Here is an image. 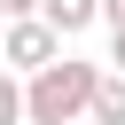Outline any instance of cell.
Segmentation results:
<instances>
[{
    "mask_svg": "<svg viewBox=\"0 0 125 125\" xmlns=\"http://www.w3.org/2000/svg\"><path fill=\"white\" fill-rule=\"evenodd\" d=\"M55 8V23H86V0H47Z\"/></svg>",
    "mask_w": 125,
    "mask_h": 125,
    "instance_id": "cell-2",
    "label": "cell"
},
{
    "mask_svg": "<svg viewBox=\"0 0 125 125\" xmlns=\"http://www.w3.org/2000/svg\"><path fill=\"white\" fill-rule=\"evenodd\" d=\"M0 8H23V0H0Z\"/></svg>",
    "mask_w": 125,
    "mask_h": 125,
    "instance_id": "cell-5",
    "label": "cell"
},
{
    "mask_svg": "<svg viewBox=\"0 0 125 125\" xmlns=\"http://www.w3.org/2000/svg\"><path fill=\"white\" fill-rule=\"evenodd\" d=\"M117 55H125V23H117Z\"/></svg>",
    "mask_w": 125,
    "mask_h": 125,
    "instance_id": "cell-4",
    "label": "cell"
},
{
    "mask_svg": "<svg viewBox=\"0 0 125 125\" xmlns=\"http://www.w3.org/2000/svg\"><path fill=\"white\" fill-rule=\"evenodd\" d=\"M8 117H16V94H8V86H0V125H8Z\"/></svg>",
    "mask_w": 125,
    "mask_h": 125,
    "instance_id": "cell-3",
    "label": "cell"
},
{
    "mask_svg": "<svg viewBox=\"0 0 125 125\" xmlns=\"http://www.w3.org/2000/svg\"><path fill=\"white\" fill-rule=\"evenodd\" d=\"M78 94H86V70H47V78H39V94H31V109H39L47 125H55V117H62V109H70Z\"/></svg>",
    "mask_w": 125,
    "mask_h": 125,
    "instance_id": "cell-1",
    "label": "cell"
}]
</instances>
